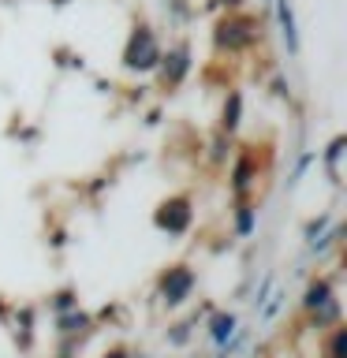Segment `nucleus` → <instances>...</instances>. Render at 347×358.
<instances>
[{
  "mask_svg": "<svg viewBox=\"0 0 347 358\" xmlns=\"http://www.w3.org/2000/svg\"><path fill=\"white\" fill-rule=\"evenodd\" d=\"M187 284H190V276H187V273H179V276L172 280V284L164 280V291L172 295V302H179V295H183V287H187Z\"/></svg>",
  "mask_w": 347,
  "mask_h": 358,
  "instance_id": "1",
  "label": "nucleus"
}]
</instances>
